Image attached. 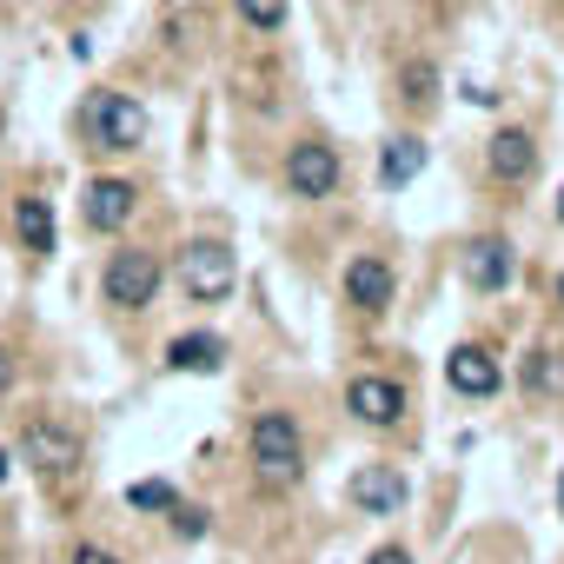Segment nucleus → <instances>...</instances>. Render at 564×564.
I'll use <instances>...</instances> for the list:
<instances>
[{"label":"nucleus","mask_w":564,"mask_h":564,"mask_svg":"<svg viewBox=\"0 0 564 564\" xmlns=\"http://www.w3.org/2000/svg\"><path fill=\"white\" fill-rule=\"evenodd\" d=\"M166 366H173V372H219V366H226V339H219V333H180V339L166 346Z\"/></svg>","instance_id":"2eb2a0df"},{"label":"nucleus","mask_w":564,"mask_h":564,"mask_svg":"<svg viewBox=\"0 0 564 564\" xmlns=\"http://www.w3.org/2000/svg\"><path fill=\"white\" fill-rule=\"evenodd\" d=\"M246 452H252L259 485H272V491H286V485L306 478V438H300V419L293 412H259L246 425Z\"/></svg>","instance_id":"f257e3e1"},{"label":"nucleus","mask_w":564,"mask_h":564,"mask_svg":"<svg viewBox=\"0 0 564 564\" xmlns=\"http://www.w3.org/2000/svg\"><path fill=\"white\" fill-rule=\"evenodd\" d=\"M518 379H524L531 399H564V352H557V346H538Z\"/></svg>","instance_id":"f3484780"},{"label":"nucleus","mask_w":564,"mask_h":564,"mask_svg":"<svg viewBox=\"0 0 564 564\" xmlns=\"http://www.w3.org/2000/svg\"><path fill=\"white\" fill-rule=\"evenodd\" d=\"M511 272H518V252H511L505 232H478V239L465 246V286H478V293H505V286H511Z\"/></svg>","instance_id":"1a4fd4ad"},{"label":"nucleus","mask_w":564,"mask_h":564,"mask_svg":"<svg viewBox=\"0 0 564 564\" xmlns=\"http://www.w3.org/2000/svg\"><path fill=\"white\" fill-rule=\"evenodd\" d=\"M339 180H346L339 147H326V140H300V147L286 153V193H293V199H333Z\"/></svg>","instance_id":"39448f33"},{"label":"nucleus","mask_w":564,"mask_h":564,"mask_svg":"<svg viewBox=\"0 0 564 564\" xmlns=\"http://www.w3.org/2000/svg\"><path fill=\"white\" fill-rule=\"evenodd\" d=\"M346 306H359V313H386L392 306V293H399V272H392V259H379V252H359L352 265H346Z\"/></svg>","instance_id":"6e6552de"},{"label":"nucleus","mask_w":564,"mask_h":564,"mask_svg":"<svg viewBox=\"0 0 564 564\" xmlns=\"http://www.w3.org/2000/svg\"><path fill=\"white\" fill-rule=\"evenodd\" d=\"M557 219H564V193H557Z\"/></svg>","instance_id":"cd10ccee"},{"label":"nucleus","mask_w":564,"mask_h":564,"mask_svg":"<svg viewBox=\"0 0 564 564\" xmlns=\"http://www.w3.org/2000/svg\"><path fill=\"white\" fill-rule=\"evenodd\" d=\"M239 21L259 28V34H279L286 28V0H239Z\"/></svg>","instance_id":"6ab92c4d"},{"label":"nucleus","mask_w":564,"mask_h":564,"mask_svg":"<svg viewBox=\"0 0 564 564\" xmlns=\"http://www.w3.org/2000/svg\"><path fill=\"white\" fill-rule=\"evenodd\" d=\"M419 173H425V140H419V133H392L386 153H379V186L399 193V186H412Z\"/></svg>","instance_id":"4468645a"},{"label":"nucleus","mask_w":564,"mask_h":564,"mask_svg":"<svg viewBox=\"0 0 564 564\" xmlns=\"http://www.w3.org/2000/svg\"><path fill=\"white\" fill-rule=\"evenodd\" d=\"M21 458H28L41 478H67V471L80 465V432L41 412V419H28V432H21Z\"/></svg>","instance_id":"423d86ee"},{"label":"nucleus","mask_w":564,"mask_h":564,"mask_svg":"<svg viewBox=\"0 0 564 564\" xmlns=\"http://www.w3.org/2000/svg\"><path fill=\"white\" fill-rule=\"evenodd\" d=\"M8 471H14V458H8V452H0V478H8Z\"/></svg>","instance_id":"393cba45"},{"label":"nucleus","mask_w":564,"mask_h":564,"mask_svg":"<svg viewBox=\"0 0 564 564\" xmlns=\"http://www.w3.org/2000/svg\"><path fill=\"white\" fill-rule=\"evenodd\" d=\"M445 379H452L458 399H491V392L505 386V372H498V359H491L485 346H458V352L445 359Z\"/></svg>","instance_id":"ddd939ff"},{"label":"nucleus","mask_w":564,"mask_h":564,"mask_svg":"<svg viewBox=\"0 0 564 564\" xmlns=\"http://www.w3.org/2000/svg\"><path fill=\"white\" fill-rule=\"evenodd\" d=\"M160 252H147V246H120V252H107V272H100V293H107V306H120V313H147L153 300H160Z\"/></svg>","instance_id":"7ed1b4c3"},{"label":"nucleus","mask_w":564,"mask_h":564,"mask_svg":"<svg viewBox=\"0 0 564 564\" xmlns=\"http://www.w3.org/2000/svg\"><path fill=\"white\" fill-rule=\"evenodd\" d=\"M346 412H352L359 425H372V432H392V425L405 419V386L386 379V372H359V379L346 386Z\"/></svg>","instance_id":"0eeeda50"},{"label":"nucleus","mask_w":564,"mask_h":564,"mask_svg":"<svg viewBox=\"0 0 564 564\" xmlns=\"http://www.w3.org/2000/svg\"><path fill=\"white\" fill-rule=\"evenodd\" d=\"M74 564H120L107 544H74Z\"/></svg>","instance_id":"4be33fe9"},{"label":"nucleus","mask_w":564,"mask_h":564,"mask_svg":"<svg viewBox=\"0 0 564 564\" xmlns=\"http://www.w3.org/2000/svg\"><path fill=\"white\" fill-rule=\"evenodd\" d=\"M127 505H133V511H173L180 491H173L166 478H140V485H127Z\"/></svg>","instance_id":"a211bd4d"},{"label":"nucleus","mask_w":564,"mask_h":564,"mask_svg":"<svg viewBox=\"0 0 564 564\" xmlns=\"http://www.w3.org/2000/svg\"><path fill=\"white\" fill-rule=\"evenodd\" d=\"M133 206H140L133 180H87V193H80V219L94 232H120L133 219Z\"/></svg>","instance_id":"f8f14e48"},{"label":"nucleus","mask_w":564,"mask_h":564,"mask_svg":"<svg viewBox=\"0 0 564 564\" xmlns=\"http://www.w3.org/2000/svg\"><path fill=\"white\" fill-rule=\"evenodd\" d=\"M557 306H564V272H557Z\"/></svg>","instance_id":"bb28decb"},{"label":"nucleus","mask_w":564,"mask_h":564,"mask_svg":"<svg viewBox=\"0 0 564 564\" xmlns=\"http://www.w3.org/2000/svg\"><path fill=\"white\" fill-rule=\"evenodd\" d=\"M366 564H412V551H405V544H379Z\"/></svg>","instance_id":"5701e85b"},{"label":"nucleus","mask_w":564,"mask_h":564,"mask_svg":"<svg viewBox=\"0 0 564 564\" xmlns=\"http://www.w3.org/2000/svg\"><path fill=\"white\" fill-rule=\"evenodd\" d=\"M14 232H21L28 252H54V206L34 199V193H21L14 199Z\"/></svg>","instance_id":"dca6fc26"},{"label":"nucleus","mask_w":564,"mask_h":564,"mask_svg":"<svg viewBox=\"0 0 564 564\" xmlns=\"http://www.w3.org/2000/svg\"><path fill=\"white\" fill-rule=\"evenodd\" d=\"M8 386H14V359H8V346H0V399H8Z\"/></svg>","instance_id":"b1692460"},{"label":"nucleus","mask_w":564,"mask_h":564,"mask_svg":"<svg viewBox=\"0 0 564 564\" xmlns=\"http://www.w3.org/2000/svg\"><path fill=\"white\" fill-rule=\"evenodd\" d=\"M399 87H405V94H399V100H405V107H432V87H438V74H432V67H419V61H412V67H405V74H399Z\"/></svg>","instance_id":"aec40b11"},{"label":"nucleus","mask_w":564,"mask_h":564,"mask_svg":"<svg viewBox=\"0 0 564 564\" xmlns=\"http://www.w3.org/2000/svg\"><path fill=\"white\" fill-rule=\"evenodd\" d=\"M557 518H564V478H557Z\"/></svg>","instance_id":"a878e982"},{"label":"nucleus","mask_w":564,"mask_h":564,"mask_svg":"<svg viewBox=\"0 0 564 564\" xmlns=\"http://www.w3.org/2000/svg\"><path fill=\"white\" fill-rule=\"evenodd\" d=\"M180 286H186L193 306H219V300L239 286V259H232V246H226V239H193V246L180 252Z\"/></svg>","instance_id":"20e7f679"},{"label":"nucleus","mask_w":564,"mask_h":564,"mask_svg":"<svg viewBox=\"0 0 564 564\" xmlns=\"http://www.w3.org/2000/svg\"><path fill=\"white\" fill-rule=\"evenodd\" d=\"M485 173H491L498 186L531 180V173H538V140H531L524 127H498V133L485 140Z\"/></svg>","instance_id":"9d476101"},{"label":"nucleus","mask_w":564,"mask_h":564,"mask_svg":"<svg viewBox=\"0 0 564 564\" xmlns=\"http://www.w3.org/2000/svg\"><path fill=\"white\" fill-rule=\"evenodd\" d=\"M173 531L180 538H206V511L199 505H173Z\"/></svg>","instance_id":"412c9836"},{"label":"nucleus","mask_w":564,"mask_h":564,"mask_svg":"<svg viewBox=\"0 0 564 564\" xmlns=\"http://www.w3.org/2000/svg\"><path fill=\"white\" fill-rule=\"evenodd\" d=\"M80 133H87V147H100V153H140V147H147V107H140L133 94L100 87V94H87V107H80Z\"/></svg>","instance_id":"f03ea898"},{"label":"nucleus","mask_w":564,"mask_h":564,"mask_svg":"<svg viewBox=\"0 0 564 564\" xmlns=\"http://www.w3.org/2000/svg\"><path fill=\"white\" fill-rule=\"evenodd\" d=\"M346 491H352V505L372 511V518H392V511H405V498H412V485H405L399 465H359Z\"/></svg>","instance_id":"9b49d317"}]
</instances>
